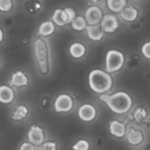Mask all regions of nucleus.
Returning a JSON list of instances; mask_svg holds the SVG:
<instances>
[{"instance_id":"f257e3e1","label":"nucleus","mask_w":150,"mask_h":150,"mask_svg":"<svg viewBox=\"0 0 150 150\" xmlns=\"http://www.w3.org/2000/svg\"><path fill=\"white\" fill-rule=\"evenodd\" d=\"M100 99L108 105L110 109L117 114H124L132 106L131 98L126 92H119L112 95H103Z\"/></svg>"},{"instance_id":"f03ea898","label":"nucleus","mask_w":150,"mask_h":150,"mask_svg":"<svg viewBox=\"0 0 150 150\" xmlns=\"http://www.w3.org/2000/svg\"><path fill=\"white\" fill-rule=\"evenodd\" d=\"M89 83L94 92L103 93L111 89L112 79L105 72L100 70H94L89 76Z\"/></svg>"},{"instance_id":"7ed1b4c3","label":"nucleus","mask_w":150,"mask_h":150,"mask_svg":"<svg viewBox=\"0 0 150 150\" xmlns=\"http://www.w3.org/2000/svg\"><path fill=\"white\" fill-rule=\"evenodd\" d=\"M35 53L40 72L45 75L49 72V53L48 45L42 39H38L35 42Z\"/></svg>"},{"instance_id":"20e7f679","label":"nucleus","mask_w":150,"mask_h":150,"mask_svg":"<svg viewBox=\"0 0 150 150\" xmlns=\"http://www.w3.org/2000/svg\"><path fill=\"white\" fill-rule=\"evenodd\" d=\"M125 62L123 54L116 50H110L106 55V71L114 73L122 67Z\"/></svg>"},{"instance_id":"39448f33","label":"nucleus","mask_w":150,"mask_h":150,"mask_svg":"<svg viewBox=\"0 0 150 150\" xmlns=\"http://www.w3.org/2000/svg\"><path fill=\"white\" fill-rule=\"evenodd\" d=\"M73 100L67 95H61L57 98L54 107L57 112H67L73 108Z\"/></svg>"},{"instance_id":"423d86ee","label":"nucleus","mask_w":150,"mask_h":150,"mask_svg":"<svg viewBox=\"0 0 150 150\" xmlns=\"http://www.w3.org/2000/svg\"><path fill=\"white\" fill-rule=\"evenodd\" d=\"M85 17L86 22L90 26H93L98 24L103 20V13L98 7L92 6L86 10Z\"/></svg>"},{"instance_id":"0eeeda50","label":"nucleus","mask_w":150,"mask_h":150,"mask_svg":"<svg viewBox=\"0 0 150 150\" xmlns=\"http://www.w3.org/2000/svg\"><path fill=\"white\" fill-rule=\"evenodd\" d=\"M103 30L108 33L114 32L118 28L119 23L117 17L114 15H105L101 21Z\"/></svg>"},{"instance_id":"6e6552de","label":"nucleus","mask_w":150,"mask_h":150,"mask_svg":"<svg viewBox=\"0 0 150 150\" xmlns=\"http://www.w3.org/2000/svg\"><path fill=\"white\" fill-rule=\"evenodd\" d=\"M43 132L40 127L32 125L28 132V139L29 142L35 145H40L44 141Z\"/></svg>"},{"instance_id":"1a4fd4ad","label":"nucleus","mask_w":150,"mask_h":150,"mask_svg":"<svg viewBox=\"0 0 150 150\" xmlns=\"http://www.w3.org/2000/svg\"><path fill=\"white\" fill-rule=\"evenodd\" d=\"M79 115L83 121H92L96 116V110L93 105L90 104H84L79 108Z\"/></svg>"},{"instance_id":"9d476101","label":"nucleus","mask_w":150,"mask_h":150,"mask_svg":"<svg viewBox=\"0 0 150 150\" xmlns=\"http://www.w3.org/2000/svg\"><path fill=\"white\" fill-rule=\"evenodd\" d=\"M88 36L92 40H100L104 35V31L99 24L86 26Z\"/></svg>"},{"instance_id":"9b49d317","label":"nucleus","mask_w":150,"mask_h":150,"mask_svg":"<svg viewBox=\"0 0 150 150\" xmlns=\"http://www.w3.org/2000/svg\"><path fill=\"white\" fill-rule=\"evenodd\" d=\"M109 128L111 134L117 137L121 138L125 134L126 129L125 125L117 120H114V121L110 122Z\"/></svg>"},{"instance_id":"f8f14e48","label":"nucleus","mask_w":150,"mask_h":150,"mask_svg":"<svg viewBox=\"0 0 150 150\" xmlns=\"http://www.w3.org/2000/svg\"><path fill=\"white\" fill-rule=\"evenodd\" d=\"M52 18L54 23L58 26H62L67 23H69L68 16H67V13L65 12V10H62V9H57L55 10Z\"/></svg>"},{"instance_id":"ddd939ff","label":"nucleus","mask_w":150,"mask_h":150,"mask_svg":"<svg viewBox=\"0 0 150 150\" xmlns=\"http://www.w3.org/2000/svg\"><path fill=\"white\" fill-rule=\"evenodd\" d=\"M14 92L10 87L1 86L0 87V100L2 103H9L14 99Z\"/></svg>"},{"instance_id":"4468645a","label":"nucleus","mask_w":150,"mask_h":150,"mask_svg":"<svg viewBox=\"0 0 150 150\" xmlns=\"http://www.w3.org/2000/svg\"><path fill=\"white\" fill-rule=\"evenodd\" d=\"M28 83V78L25 76L24 73L18 71L13 74L11 78V85L18 87L26 86Z\"/></svg>"},{"instance_id":"2eb2a0df","label":"nucleus","mask_w":150,"mask_h":150,"mask_svg":"<svg viewBox=\"0 0 150 150\" xmlns=\"http://www.w3.org/2000/svg\"><path fill=\"white\" fill-rule=\"evenodd\" d=\"M127 140L133 145H139L144 141V135L142 131L132 129L127 134Z\"/></svg>"},{"instance_id":"dca6fc26","label":"nucleus","mask_w":150,"mask_h":150,"mask_svg":"<svg viewBox=\"0 0 150 150\" xmlns=\"http://www.w3.org/2000/svg\"><path fill=\"white\" fill-rule=\"evenodd\" d=\"M138 10H136L135 7H132V6H129V7H125L121 12V16L124 20L126 21H133L137 18Z\"/></svg>"},{"instance_id":"f3484780","label":"nucleus","mask_w":150,"mask_h":150,"mask_svg":"<svg viewBox=\"0 0 150 150\" xmlns=\"http://www.w3.org/2000/svg\"><path fill=\"white\" fill-rule=\"evenodd\" d=\"M126 3V0H107V5L108 8L115 13L122 11L123 9L125 7Z\"/></svg>"},{"instance_id":"a211bd4d","label":"nucleus","mask_w":150,"mask_h":150,"mask_svg":"<svg viewBox=\"0 0 150 150\" xmlns=\"http://www.w3.org/2000/svg\"><path fill=\"white\" fill-rule=\"evenodd\" d=\"M85 51H86V49H85L84 45L79 43V42L73 43L70 48V54L75 58H81V57H82L84 55Z\"/></svg>"},{"instance_id":"6ab92c4d","label":"nucleus","mask_w":150,"mask_h":150,"mask_svg":"<svg viewBox=\"0 0 150 150\" xmlns=\"http://www.w3.org/2000/svg\"><path fill=\"white\" fill-rule=\"evenodd\" d=\"M54 23L51 21L43 22L39 28V34L42 36H48L54 32Z\"/></svg>"},{"instance_id":"aec40b11","label":"nucleus","mask_w":150,"mask_h":150,"mask_svg":"<svg viewBox=\"0 0 150 150\" xmlns=\"http://www.w3.org/2000/svg\"><path fill=\"white\" fill-rule=\"evenodd\" d=\"M86 20L82 16H77L74 18V20L71 22L72 27L77 31L83 30L86 28Z\"/></svg>"},{"instance_id":"412c9836","label":"nucleus","mask_w":150,"mask_h":150,"mask_svg":"<svg viewBox=\"0 0 150 150\" xmlns=\"http://www.w3.org/2000/svg\"><path fill=\"white\" fill-rule=\"evenodd\" d=\"M28 114V108L25 105H21L18 107L17 109L13 115V119L14 120H21L25 118Z\"/></svg>"},{"instance_id":"4be33fe9","label":"nucleus","mask_w":150,"mask_h":150,"mask_svg":"<svg viewBox=\"0 0 150 150\" xmlns=\"http://www.w3.org/2000/svg\"><path fill=\"white\" fill-rule=\"evenodd\" d=\"M146 116H147L146 110L144 108H142V107L138 108L134 113V118L138 122H142V120L146 118Z\"/></svg>"},{"instance_id":"5701e85b","label":"nucleus","mask_w":150,"mask_h":150,"mask_svg":"<svg viewBox=\"0 0 150 150\" xmlns=\"http://www.w3.org/2000/svg\"><path fill=\"white\" fill-rule=\"evenodd\" d=\"M89 148V144L86 140H80L75 145H73V150H88Z\"/></svg>"},{"instance_id":"b1692460","label":"nucleus","mask_w":150,"mask_h":150,"mask_svg":"<svg viewBox=\"0 0 150 150\" xmlns=\"http://www.w3.org/2000/svg\"><path fill=\"white\" fill-rule=\"evenodd\" d=\"M13 3L12 0H0V10L3 12H7L11 9Z\"/></svg>"},{"instance_id":"393cba45","label":"nucleus","mask_w":150,"mask_h":150,"mask_svg":"<svg viewBox=\"0 0 150 150\" xmlns=\"http://www.w3.org/2000/svg\"><path fill=\"white\" fill-rule=\"evenodd\" d=\"M40 150H57V145L54 142H46L41 146Z\"/></svg>"},{"instance_id":"a878e982","label":"nucleus","mask_w":150,"mask_h":150,"mask_svg":"<svg viewBox=\"0 0 150 150\" xmlns=\"http://www.w3.org/2000/svg\"><path fill=\"white\" fill-rule=\"evenodd\" d=\"M142 53L146 58L150 59V42H146L142 47Z\"/></svg>"},{"instance_id":"bb28decb","label":"nucleus","mask_w":150,"mask_h":150,"mask_svg":"<svg viewBox=\"0 0 150 150\" xmlns=\"http://www.w3.org/2000/svg\"><path fill=\"white\" fill-rule=\"evenodd\" d=\"M65 12L67 13V16H68V21L69 23L73 21L74 20V18H76V13H75L74 10L72 8H70V7H67V8L64 9Z\"/></svg>"},{"instance_id":"cd10ccee","label":"nucleus","mask_w":150,"mask_h":150,"mask_svg":"<svg viewBox=\"0 0 150 150\" xmlns=\"http://www.w3.org/2000/svg\"><path fill=\"white\" fill-rule=\"evenodd\" d=\"M20 150H35V148L32 144L24 143L21 145Z\"/></svg>"},{"instance_id":"c85d7f7f","label":"nucleus","mask_w":150,"mask_h":150,"mask_svg":"<svg viewBox=\"0 0 150 150\" xmlns=\"http://www.w3.org/2000/svg\"><path fill=\"white\" fill-rule=\"evenodd\" d=\"M92 2H93L94 4H100L102 3H103L105 1V0H91Z\"/></svg>"},{"instance_id":"c756f323","label":"nucleus","mask_w":150,"mask_h":150,"mask_svg":"<svg viewBox=\"0 0 150 150\" xmlns=\"http://www.w3.org/2000/svg\"><path fill=\"white\" fill-rule=\"evenodd\" d=\"M0 32H1V40H2V36H3V35H2V30L0 31Z\"/></svg>"}]
</instances>
